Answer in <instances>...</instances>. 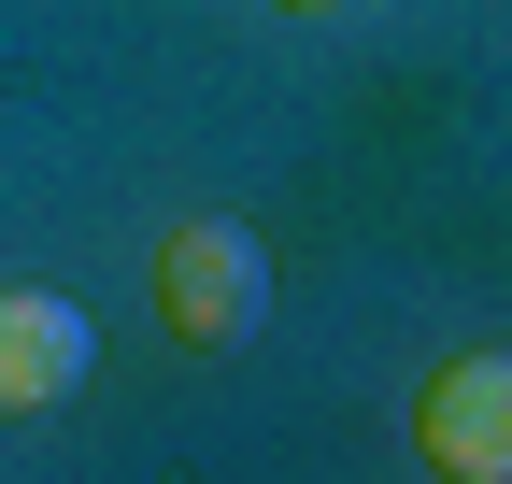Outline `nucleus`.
Segmentation results:
<instances>
[{
	"label": "nucleus",
	"mask_w": 512,
	"mask_h": 484,
	"mask_svg": "<svg viewBox=\"0 0 512 484\" xmlns=\"http://www.w3.org/2000/svg\"><path fill=\"white\" fill-rule=\"evenodd\" d=\"M413 442H427V470H441V484H498V470H512V356H498V342L427 371Z\"/></svg>",
	"instance_id": "obj_2"
},
{
	"label": "nucleus",
	"mask_w": 512,
	"mask_h": 484,
	"mask_svg": "<svg viewBox=\"0 0 512 484\" xmlns=\"http://www.w3.org/2000/svg\"><path fill=\"white\" fill-rule=\"evenodd\" d=\"M86 356H100L86 299H57V285H0V428L57 413V399L86 385Z\"/></svg>",
	"instance_id": "obj_3"
},
{
	"label": "nucleus",
	"mask_w": 512,
	"mask_h": 484,
	"mask_svg": "<svg viewBox=\"0 0 512 484\" xmlns=\"http://www.w3.org/2000/svg\"><path fill=\"white\" fill-rule=\"evenodd\" d=\"M157 314H171L185 342H242L256 314H271V257H256L242 214H185V228H171V257H157Z\"/></svg>",
	"instance_id": "obj_1"
},
{
	"label": "nucleus",
	"mask_w": 512,
	"mask_h": 484,
	"mask_svg": "<svg viewBox=\"0 0 512 484\" xmlns=\"http://www.w3.org/2000/svg\"><path fill=\"white\" fill-rule=\"evenodd\" d=\"M285 15H342V0H285Z\"/></svg>",
	"instance_id": "obj_4"
}]
</instances>
